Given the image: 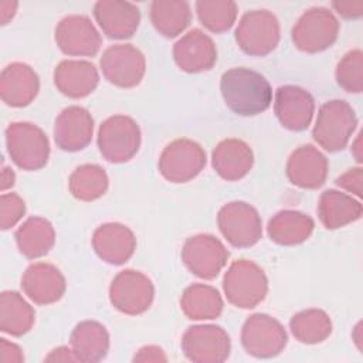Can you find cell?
<instances>
[{
  "label": "cell",
  "mask_w": 363,
  "mask_h": 363,
  "mask_svg": "<svg viewBox=\"0 0 363 363\" xmlns=\"http://www.w3.org/2000/svg\"><path fill=\"white\" fill-rule=\"evenodd\" d=\"M217 150L230 157L228 162H223L214 166L217 167V172L225 179H237L244 176L252 164V160H237V156L250 150L248 146L240 140H225L217 147Z\"/></svg>",
  "instance_id": "17"
},
{
  "label": "cell",
  "mask_w": 363,
  "mask_h": 363,
  "mask_svg": "<svg viewBox=\"0 0 363 363\" xmlns=\"http://www.w3.org/2000/svg\"><path fill=\"white\" fill-rule=\"evenodd\" d=\"M235 37L245 52L265 54L278 41V21L267 10H255L242 17Z\"/></svg>",
  "instance_id": "3"
},
{
  "label": "cell",
  "mask_w": 363,
  "mask_h": 363,
  "mask_svg": "<svg viewBox=\"0 0 363 363\" xmlns=\"http://www.w3.org/2000/svg\"><path fill=\"white\" fill-rule=\"evenodd\" d=\"M95 17L108 37L123 38L132 35L139 24V10L130 3L98 1Z\"/></svg>",
  "instance_id": "6"
},
{
  "label": "cell",
  "mask_w": 363,
  "mask_h": 363,
  "mask_svg": "<svg viewBox=\"0 0 363 363\" xmlns=\"http://www.w3.org/2000/svg\"><path fill=\"white\" fill-rule=\"evenodd\" d=\"M258 272L259 269L254 264H248V262H237L231 267V269L228 271V274H225V277L241 282V285L238 284L224 285L225 294L233 303L240 305L241 308H252L257 302L264 299L265 291H267V282L248 285V281L254 278Z\"/></svg>",
  "instance_id": "9"
},
{
  "label": "cell",
  "mask_w": 363,
  "mask_h": 363,
  "mask_svg": "<svg viewBox=\"0 0 363 363\" xmlns=\"http://www.w3.org/2000/svg\"><path fill=\"white\" fill-rule=\"evenodd\" d=\"M55 38L64 52L95 54L99 48V37L86 17H67L55 31Z\"/></svg>",
  "instance_id": "5"
},
{
  "label": "cell",
  "mask_w": 363,
  "mask_h": 363,
  "mask_svg": "<svg viewBox=\"0 0 363 363\" xmlns=\"http://www.w3.org/2000/svg\"><path fill=\"white\" fill-rule=\"evenodd\" d=\"M312 102L313 101H312L311 95L308 92H305L303 89H301L298 94V98H296V104H291L281 86L277 92V115L284 126L294 129V112L295 111L299 112V115L305 121L309 122L311 116H312V109H313Z\"/></svg>",
  "instance_id": "16"
},
{
  "label": "cell",
  "mask_w": 363,
  "mask_h": 363,
  "mask_svg": "<svg viewBox=\"0 0 363 363\" xmlns=\"http://www.w3.org/2000/svg\"><path fill=\"white\" fill-rule=\"evenodd\" d=\"M14 316L7 325L1 326L3 332L10 335H21L28 330L33 322L31 308L20 298L17 292L1 294V322Z\"/></svg>",
  "instance_id": "13"
},
{
  "label": "cell",
  "mask_w": 363,
  "mask_h": 363,
  "mask_svg": "<svg viewBox=\"0 0 363 363\" xmlns=\"http://www.w3.org/2000/svg\"><path fill=\"white\" fill-rule=\"evenodd\" d=\"M220 228L227 240L234 245H251L261 233L259 227H248V224H259L257 211L245 203H230L220 211Z\"/></svg>",
  "instance_id": "4"
},
{
  "label": "cell",
  "mask_w": 363,
  "mask_h": 363,
  "mask_svg": "<svg viewBox=\"0 0 363 363\" xmlns=\"http://www.w3.org/2000/svg\"><path fill=\"white\" fill-rule=\"evenodd\" d=\"M24 213V203L16 194L1 196V228H10Z\"/></svg>",
  "instance_id": "19"
},
{
  "label": "cell",
  "mask_w": 363,
  "mask_h": 363,
  "mask_svg": "<svg viewBox=\"0 0 363 363\" xmlns=\"http://www.w3.org/2000/svg\"><path fill=\"white\" fill-rule=\"evenodd\" d=\"M221 94L225 105L238 115H257L265 111L272 101L268 81L258 72L247 68H233L221 77Z\"/></svg>",
  "instance_id": "1"
},
{
  "label": "cell",
  "mask_w": 363,
  "mask_h": 363,
  "mask_svg": "<svg viewBox=\"0 0 363 363\" xmlns=\"http://www.w3.org/2000/svg\"><path fill=\"white\" fill-rule=\"evenodd\" d=\"M184 295V308L191 319H201V305H207L217 313H220L221 311V301L218 292L210 286H190Z\"/></svg>",
  "instance_id": "18"
},
{
  "label": "cell",
  "mask_w": 363,
  "mask_h": 363,
  "mask_svg": "<svg viewBox=\"0 0 363 363\" xmlns=\"http://www.w3.org/2000/svg\"><path fill=\"white\" fill-rule=\"evenodd\" d=\"M21 286L35 302L48 303L61 296L64 291V279L54 267L35 264L26 271V275L21 279Z\"/></svg>",
  "instance_id": "8"
},
{
  "label": "cell",
  "mask_w": 363,
  "mask_h": 363,
  "mask_svg": "<svg viewBox=\"0 0 363 363\" xmlns=\"http://www.w3.org/2000/svg\"><path fill=\"white\" fill-rule=\"evenodd\" d=\"M20 251L27 257H38L48 251L52 244L51 225L41 218H30L16 234Z\"/></svg>",
  "instance_id": "11"
},
{
  "label": "cell",
  "mask_w": 363,
  "mask_h": 363,
  "mask_svg": "<svg viewBox=\"0 0 363 363\" xmlns=\"http://www.w3.org/2000/svg\"><path fill=\"white\" fill-rule=\"evenodd\" d=\"M11 159L24 169L41 167L48 157V140L31 123H13L6 130Z\"/></svg>",
  "instance_id": "2"
},
{
  "label": "cell",
  "mask_w": 363,
  "mask_h": 363,
  "mask_svg": "<svg viewBox=\"0 0 363 363\" xmlns=\"http://www.w3.org/2000/svg\"><path fill=\"white\" fill-rule=\"evenodd\" d=\"M228 252L224 251V247L211 235H199L187 241L184 247V259L187 267L194 271L201 259H211L218 267H223Z\"/></svg>",
  "instance_id": "14"
},
{
  "label": "cell",
  "mask_w": 363,
  "mask_h": 363,
  "mask_svg": "<svg viewBox=\"0 0 363 363\" xmlns=\"http://www.w3.org/2000/svg\"><path fill=\"white\" fill-rule=\"evenodd\" d=\"M38 89L37 75L26 64H11L1 74V96L7 105H27Z\"/></svg>",
  "instance_id": "7"
},
{
  "label": "cell",
  "mask_w": 363,
  "mask_h": 363,
  "mask_svg": "<svg viewBox=\"0 0 363 363\" xmlns=\"http://www.w3.org/2000/svg\"><path fill=\"white\" fill-rule=\"evenodd\" d=\"M196 7L200 21L213 31L230 28L237 11L233 1H197Z\"/></svg>",
  "instance_id": "15"
},
{
  "label": "cell",
  "mask_w": 363,
  "mask_h": 363,
  "mask_svg": "<svg viewBox=\"0 0 363 363\" xmlns=\"http://www.w3.org/2000/svg\"><path fill=\"white\" fill-rule=\"evenodd\" d=\"M152 21L166 37H174L190 20L189 4L184 1H153Z\"/></svg>",
  "instance_id": "10"
},
{
  "label": "cell",
  "mask_w": 363,
  "mask_h": 363,
  "mask_svg": "<svg viewBox=\"0 0 363 363\" xmlns=\"http://www.w3.org/2000/svg\"><path fill=\"white\" fill-rule=\"evenodd\" d=\"M193 54L199 55V58L201 60L207 69L213 65L214 60L217 58L211 40L207 35H204L200 30L190 31L174 47V58L183 69L193 57Z\"/></svg>",
  "instance_id": "12"
}]
</instances>
